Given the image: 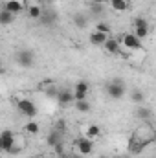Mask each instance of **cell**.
<instances>
[{
    "label": "cell",
    "mask_w": 156,
    "mask_h": 158,
    "mask_svg": "<svg viewBox=\"0 0 156 158\" xmlns=\"http://www.w3.org/2000/svg\"><path fill=\"white\" fill-rule=\"evenodd\" d=\"M119 40L117 39H112V37H109V40L103 44V50L107 52V53H110V55H117L119 53Z\"/></svg>",
    "instance_id": "15"
},
{
    "label": "cell",
    "mask_w": 156,
    "mask_h": 158,
    "mask_svg": "<svg viewBox=\"0 0 156 158\" xmlns=\"http://www.w3.org/2000/svg\"><path fill=\"white\" fill-rule=\"evenodd\" d=\"M119 158H129V156H119Z\"/></svg>",
    "instance_id": "34"
},
{
    "label": "cell",
    "mask_w": 156,
    "mask_h": 158,
    "mask_svg": "<svg viewBox=\"0 0 156 158\" xmlns=\"http://www.w3.org/2000/svg\"><path fill=\"white\" fill-rule=\"evenodd\" d=\"M88 39H90V44H92V46H101V48H103V44L109 40V35H105V33L94 30V31L88 35Z\"/></svg>",
    "instance_id": "14"
},
{
    "label": "cell",
    "mask_w": 156,
    "mask_h": 158,
    "mask_svg": "<svg viewBox=\"0 0 156 158\" xmlns=\"http://www.w3.org/2000/svg\"><path fill=\"white\" fill-rule=\"evenodd\" d=\"M15 59H17V64L22 66V68H31V66L35 64V53H33V50H30V48L18 50L17 55H15Z\"/></svg>",
    "instance_id": "3"
},
{
    "label": "cell",
    "mask_w": 156,
    "mask_h": 158,
    "mask_svg": "<svg viewBox=\"0 0 156 158\" xmlns=\"http://www.w3.org/2000/svg\"><path fill=\"white\" fill-rule=\"evenodd\" d=\"M134 134H136V136L145 143V145L156 140V131H154V127L151 125V121H142V125L136 129V132H134Z\"/></svg>",
    "instance_id": "2"
},
{
    "label": "cell",
    "mask_w": 156,
    "mask_h": 158,
    "mask_svg": "<svg viewBox=\"0 0 156 158\" xmlns=\"http://www.w3.org/2000/svg\"><path fill=\"white\" fill-rule=\"evenodd\" d=\"M132 24H134V28H149L147 19H143V17H136V19L132 20Z\"/></svg>",
    "instance_id": "27"
},
{
    "label": "cell",
    "mask_w": 156,
    "mask_h": 158,
    "mask_svg": "<svg viewBox=\"0 0 156 158\" xmlns=\"http://www.w3.org/2000/svg\"><path fill=\"white\" fill-rule=\"evenodd\" d=\"M57 20H59V15H57L55 9H51V7H44L42 9V15L39 19V22L42 26H53Z\"/></svg>",
    "instance_id": "10"
},
{
    "label": "cell",
    "mask_w": 156,
    "mask_h": 158,
    "mask_svg": "<svg viewBox=\"0 0 156 158\" xmlns=\"http://www.w3.org/2000/svg\"><path fill=\"white\" fill-rule=\"evenodd\" d=\"M76 147H77L79 155L88 156V155H92V151H94V142H92L88 136H83V138H77V140H76Z\"/></svg>",
    "instance_id": "7"
},
{
    "label": "cell",
    "mask_w": 156,
    "mask_h": 158,
    "mask_svg": "<svg viewBox=\"0 0 156 158\" xmlns=\"http://www.w3.org/2000/svg\"><path fill=\"white\" fill-rule=\"evenodd\" d=\"M40 127L37 121H28L26 125H24V132H28V134H39Z\"/></svg>",
    "instance_id": "24"
},
{
    "label": "cell",
    "mask_w": 156,
    "mask_h": 158,
    "mask_svg": "<svg viewBox=\"0 0 156 158\" xmlns=\"http://www.w3.org/2000/svg\"><path fill=\"white\" fill-rule=\"evenodd\" d=\"M90 13L96 15V17L105 15V7H103V4H96V2H92V4H90Z\"/></svg>",
    "instance_id": "25"
},
{
    "label": "cell",
    "mask_w": 156,
    "mask_h": 158,
    "mask_svg": "<svg viewBox=\"0 0 156 158\" xmlns=\"http://www.w3.org/2000/svg\"><path fill=\"white\" fill-rule=\"evenodd\" d=\"M138 39H145L147 35H149V28H134V31H132Z\"/></svg>",
    "instance_id": "29"
},
{
    "label": "cell",
    "mask_w": 156,
    "mask_h": 158,
    "mask_svg": "<svg viewBox=\"0 0 156 158\" xmlns=\"http://www.w3.org/2000/svg\"><path fill=\"white\" fill-rule=\"evenodd\" d=\"M31 158H40V156H39V155H35V156H31Z\"/></svg>",
    "instance_id": "33"
},
{
    "label": "cell",
    "mask_w": 156,
    "mask_h": 158,
    "mask_svg": "<svg viewBox=\"0 0 156 158\" xmlns=\"http://www.w3.org/2000/svg\"><path fill=\"white\" fill-rule=\"evenodd\" d=\"M72 20H74V26L79 28V30H84V28L88 26V17H86L84 13H74Z\"/></svg>",
    "instance_id": "18"
},
{
    "label": "cell",
    "mask_w": 156,
    "mask_h": 158,
    "mask_svg": "<svg viewBox=\"0 0 156 158\" xmlns=\"http://www.w3.org/2000/svg\"><path fill=\"white\" fill-rule=\"evenodd\" d=\"M96 30L101 31V33H105V35H110V26L107 22H97L96 24Z\"/></svg>",
    "instance_id": "28"
},
{
    "label": "cell",
    "mask_w": 156,
    "mask_h": 158,
    "mask_svg": "<svg viewBox=\"0 0 156 158\" xmlns=\"http://www.w3.org/2000/svg\"><path fill=\"white\" fill-rule=\"evenodd\" d=\"M101 134V129L96 125V123H92V125H88V131H86V136L90 138V140H94V138H97Z\"/></svg>",
    "instance_id": "26"
},
{
    "label": "cell",
    "mask_w": 156,
    "mask_h": 158,
    "mask_svg": "<svg viewBox=\"0 0 156 158\" xmlns=\"http://www.w3.org/2000/svg\"><path fill=\"white\" fill-rule=\"evenodd\" d=\"M143 147H145V143H143L136 134H132V136L129 138V143H127V151H129V155H140V153L143 151Z\"/></svg>",
    "instance_id": "12"
},
{
    "label": "cell",
    "mask_w": 156,
    "mask_h": 158,
    "mask_svg": "<svg viewBox=\"0 0 156 158\" xmlns=\"http://www.w3.org/2000/svg\"><path fill=\"white\" fill-rule=\"evenodd\" d=\"M17 109H18V112H20L22 116H26V118H30V119L37 116V105H35L31 99H28V98L17 99Z\"/></svg>",
    "instance_id": "4"
},
{
    "label": "cell",
    "mask_w": 156,
    "mask_h": 158,
    "mask_svg": "<svg viewBox=\"0 0 156 158\" xmlns=\"http://www.w3.org/2000/svg\"><path fill=\"white\" fill-rule=\"evenodd\" d=\"M53 151L57 153V156H64V143L61 142V143H57L55 147H53Z\"/></svg>",
    "instance_id": "30"
},
{
    "label": "cell",
    "mask_w": 156,
    "mask_h": 158,
    "mask_svg": "<svg viewBox=\"0 0 156 158\" xmlns=\"http://www.w3.org/2000/svg\"><path fill=\"white\" fill-rule=\"evenodd\" d=\"M121 44H123L127 50H143L142 39H138L134 33H123V35H121Z\"/></svg>",
    "instance_id": "6"
},
{
    "label": "cell",
    "mask_w": 156,
    "mask_h": 158,
    "mask_svg": "<svg viewBox=\"0 0 156 158\" xmlns=\"http://www.w3.org/2000/svg\"><path fill=\"white\" fill-rule=\"evenodd\" d=\"M110 6H112V9H116V11H127L129 6H130V2H129V0H110Z\"/></svg>",
    "instance_id": "22"
},
{
    "label": "cell",
    "mask_w": 156,
    "mask_h": 158,
    "mask_svg": "<svg viewBox=\"0 0 156 158\" xmlns=\"http://www.w3.org/2000/svg\"><path fill=\"white\" fill-rule=\"evenodd\" d=\"M107 94H109V98L110 99H121L125 94H127V86H125V81L119 77H114L110 79L109 83H107Z\"/></svg>",
    "instance_id": "1"
},
{
    "label": "cell",
    "mask_w": 156,
    "mask_h": 158,
    "mask_svg": "<svg viewBox=\"0 0 156 158\" xmlns=\"http://www.w3.org/2000/svg\"><path fill=\"white\" fill-rule=\"evenodd\" d=\"M4 9H7V11H11V13L18 15L20 11L28 9V6H26V2H24V0H6V2H4Z\"/></svg>",
    "instance_id": "13"
},
{
    "label": "cell",
    "mask_w": 156,
    "mask_h": 158,
    "mask_svg": "<svg viewBox=\"0 0 156 158\" xmlns=\"http://www.w3.org/2000/svg\"><path fill=\"white\" fill-rule=\"evenodd\" d=\"M57 103L61 105V107H68V105H72V103H76V98H74V90H70V88H61L59 92H57Z\"/></svg>",
    "instance_id": "9"
},
{
    "label": "cell",
    "mask_w": 156,
    "mask_h": 158,
    "mask_svg": "<svg viewBox=\"0 0 156 158\" xmlns=\"http://www.w3.org/2000/svg\"><path fill=\"white\" fill-rule=\"evenodd\" d=\"M15 19H17L15 13H11V11H7V9L2 7V11H0V24H2V26H9V24H13Z\"/></svg>",
    "instance_id": "17"
},
{
    "label": "cell",
    "mask_w": 156,
    "mask_h": 158,
    "mask_svg": "<svg viewBox=\"0 0 156 158\" xmlns=\"http://www.w3.org/2000/svg\"><path fill=\"white\" fill-rule=\"evenodd\" d=\"M130 99H132L134 103H138V105H142V103L145 101V96H143V92H142L140 88H134V90L130 92Z\"/></svg>",
    "instance_id": "23"
},
{
    "label": "cell",
    "mask_w": 156,
    "mask_h": 158,
    "mask_svg": "<svg viewBox=\"0 0 156 158\" xmlns=\"http://www.w3.org/2000/svg\"><path fill=\"white\" fill-rule=\"evenodd\" d=\"M15 140H17V136L13 134V131L4 129V131H2V134H0V145H2V151L9 155V153H11V149H13V145H15Z\"/></svg>",
    "instance_id": "5"
},
{
    "label": "cell",
    "mask_w": 156,
    "mask_h": 158,
    "mask_svg": "<svg viewBox=\"0 0 156 158\" xmlns=\"http://www.w3.org/2000/svg\"><path fill=\"white\" fill-rule=\"evenodd\" d=\"M136 118L140 119V121H151V118H153V110H151L149 107L140 105V107L136 109Z\"/></svg>",
    "instance_id": "16"
},
{
    "label": "cell",
    "mask_w": 156,
    "mask_h": 158,
    "mask_svg": "<svg viewBox=\"0 0 156 158\" xmlns=\"http://www.w3.org/2000/svg\"><path fill=\"white\" fill-rule=\"evenodd\" d=\"M37 90L46 94V96H57L59 88H57V83L53 79H42L39 85H37Z\"/></svg>",
    "instance_id": "8"
},
{
    "label": "cell",
    "mask_w": 156,
    "mask_h": 158,
    "mask_svg": "<svg viewBox=\"0 0 156 158\" xmlns=\"http://www.w3.org/2000/svg\"><path fill=\"white\" fill-rule=\"evenodd\" d=\"M40 2H42V4H51L53 0H40Z\"/></svg>",
    "instance_id": "32"
},
{
    "label": "cell",
    "mask_w": 156,
    "mask_h": 158,
    "mask_svg": "<svg viewBox=\"0 0 156 158\" xmlns=\"http://www.w3.org/2000/svg\"><path fill=\"white\" fill-rule=\"evenodd\" d=\"M64 129H66V121H64V119H59V121L55 123V131H59V132H64Z\"/></svg>",
    "instance_id": "31"
},
{
    "label": "cell",
    "mask_w": 156,
    "mask_h": 158,
    "mask_svg": "<svg viewBox=\"0 0 156 158\" xmlns=\"http://www.w3.org/2000/svg\"><path fill=\"white\" fill-rule=\"evenodd\" d=\"M42 9L44 7H40V6H28V17L31 20H39L42 15Z\"/></svg>",
    "instance_id": "21"
},
{
    "label": "cell",
    "mask_w": 156,
    "mask_h": 158,
    "mask_svg": "<svg viewBox=\"0 0 156 158\" xmlns=\"http://www.w3.org/2000/svg\"><path fill=\"white\" fill-rule=\"evenodd\" d=\"M74 107H76V110L81 112V114H86V112H90V110H92V105H90V101H88V99L76 101V103H74Z\"/></svg>",
    "instance_id": "20"
},
{
    "label": "cell",
    "mask_w": 156,
    "mask_h": 158,
    "mask_svg": "<svg viewBox=\"0 0 156 158\" xmlns=\"http://www.w3.org/2000/svg\"><path fill=\"white\" fill-rule=\"evenodd\" d=\"M63 142V132H59V131H51L50 134H48V138H46V143L50 145V147H55L57 143H61Z\"/></svg>",
    "instance_id": "19"
},
{
    "label": "cell",
    "mask_w": 156,
    "mask_h": 158,
    "mask_svg": "<svg viewBox=\"0 0 156 158\" xmlns=\"http://www.w3.org/2000/svg\"><path fill=\"white\" fill-rule=\"evenodd\" d=\"M88 92H90V85L86 81H77L76 83V86H74V98H76V101L86 99L88 98Z\"/></svg>",
    "instance_id": "11"
}]
</instances>
